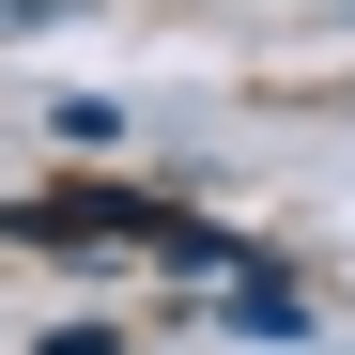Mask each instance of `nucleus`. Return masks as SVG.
<instances>
[{"instance_id":"nucleus-1","label":"nucleus","mask_w":355,"mask_h":355,"mask_svg":"<svg viewBox=\"0 0 355 355\" xmlns=\"http://www.w3.org/2000/svg\"><path fill=\"white\" fill-rule=\"evenodd\" d=\"M0 31H46V0H0Z\"/></svg>"}]
</instances>
